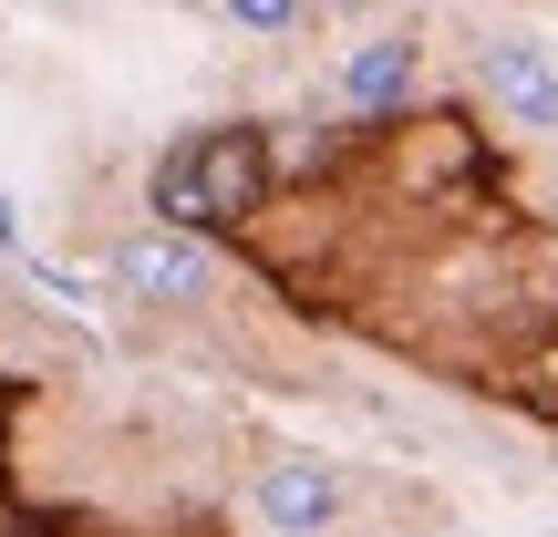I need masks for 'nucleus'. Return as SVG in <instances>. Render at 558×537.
<instances>
[{
	"instance_id": "nucleus-1",
	"label": "nucleus",
	"mask_w": 558,
	"mask_h": 537,
	"mask_svg": "<svg viewBox=\"0 0 558 537\" xmlns=\"http://www.w3.org/2000/svg\"><path fill=\"white\" fill-rule=\"evenodd\" d=\"M269 197V145L248 124H186L156 156V218L166 228H228Z\"/></svg>"
},
{
	"instance_id": "nucleus-2",
	"label": "nucleus",
	"mask_w": 558,
	"mask_h": 537,
	"mask_svg": "<svg viewBox=\"0 0 558 537\" xmlns=\"http://www.w3.org/2000/svg\"><path fill=\"white\" fill-rule=\"evenodd\" d=\"M476 94L497 103L507 124L548 135V124H558V62L538 52V41H486V52H476Z\"/></svg>"
},
{
	"instance_id": "nucleus-3",
	"label": "nucleus",
	"mask_w": 558,
	"mask_h": 537,
	"mask_svg": "<svg viewBox=\"0 0 558 537\" xmlns=\"http://www.w3.org/2000/svg\"><path fill=\"white\" fill-rule=\"evenodd\" d=\"M207 279H218V259H207L186 228H135V239L114 248V290H135V300H197Z\"/></svg>"
},
{
	"instance_id": "nucleus-4",
	"label": "nucleus",
	"mask_w": 558,
	"mask_h": 537,
	"mask_svg": "<svg viewBox=\"0 0 558 537\" xmlns=\"http://www.w3.org/2000/svg\"><path fill=\"white\" fill-rule=\"evenodd\" d=\"M259 517L279 527V537H320L341 517V476L320 455H279L269 476H259Z\"/></svg>"
},
{
	"instance_id": "nucleus-5",
	"label": "nucleus",
	"mask_w": 558,
	"mask_h": 537,
	"mask_svg": "<svg viewBox=\"0 0 558 537\" xmlns=\"http://www.w3.org/2000/svg\"><path fill=\"white\" fill-rule=\"evenodd\" d=\"M341 94H352L362 114H383V103H403V94H414V41H403V32L362 41V52L341 62Z\"/></svg>"
},
{
	"instance_id": "nucleus-6",
	"label": "nucleus",
	"mask_w": 558,
	"mask_h": 537,
	"mask_svg": "<svg viewBox=\"0 0 558 537\" xmlns=\"http://www.w3.org/2000/svg\"><path fill=\"white\" fill-rule=\"evenodd\" d=\"M228 11H239V21H259V32H279V21H290V0H228Z\"/></svg>"
},
{
	"instance_id": "nucleus-7",
	"label": "nucleus",
	"mask_w": 558,
	"mask_h": 537,
	"mask_svg": "<svg viewBox=\"0 0 558 537\" xmlns=\"http://www.w3.org/2000/svg\"><path fill=\"white\" fill-rule=\"evenodd\" d=\"M0 248H11V197H0Z\"/></svg>"
}]
</instances>
